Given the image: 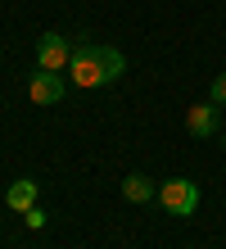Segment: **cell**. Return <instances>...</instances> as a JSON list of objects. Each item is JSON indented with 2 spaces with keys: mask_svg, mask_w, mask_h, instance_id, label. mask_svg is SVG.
Here are the masks:
<instances>
[{
  "mask_svg": "<svg viewBox=\"0 0 226 249\" xmlns=\"http://www.w3.org/2000/svg\"><path fill=\"white\" fill-rule=\"evenodd\" d=\"M158 204H163L172 217H190L194 209H199V186L186 181V177H172V181L158 186Z\"/></svg>",
  "mask_w": 226,
  "mask_h": 249,
  "instance_id": "obj_2",
  "label": "cell"
},
{
  "mask_svg": "<svg viewBox=\"0 0 226 249\" xmlns=\"http://www.w3.org/2000/svg\"><path fill=\"white\" fill-rule=\"evenodd\" d=\"M186 131H190V136H213V131H217V105H213V100H208V105H190L186 109Z\"/></svg>",
  "mask_w": 226,
  "mask_h": 249,
  "instance_id": "obj_5",
  "label": "cell"
},
{
  "mask_svg": "<svg viewBox=\"0 0 226 249\" xmlns=\"http://www.w3.org/2000/svg\"><path fill=\"white\" fill-rule=\"evenodd\" d=\"M5 204H9V209L14 213H27V209H32V204H36V181H14L9 190H5Z\"/></svg>",
  "mask_w": 226,
  "mask_h": 249,
  "instance_id": "obj_7",
  "label": "cell"
},
{
  "mask_svg": "<svg viewBox=\"0 0 226 249\" xmlns=\"http://www.w3.org/2000/svg\"><path fill=\"white\" fill-rule=\"evenodd\" d=\"M72 86H82V91H95V86H109L127 72V59L118 54L113 46H90V41H82V46H72Z\"/></svg>",
  "mask_w": 226,
  "mask_h": 249,
  "instance_id": "obj_1",
  "label": "cell"
},
{
  "mask_svg": "<svg viewBox=\"0 0 226 249\" xmlns=\"http://www.w3.org/2000/svg\"><path fill=\"white\" fill-rule=\"evenodd\" d=\"M208 100H213V105H226V72H222V77H213V91H208Z\"/></svg>",
  "mask_w": 226,
  "mask_h": 249,
  "instance_id": "obj_8",
  "label": "cell"
},
{
  "mask_svg": "<svg viewBox=\"0 0 226 249\" xmlns=\"http://www.w3.org/2000/svg\"><path fill=\"white\" fill-rule=\"evenodd\" d=\"M68 64H72V46H68V36L45 32V36H41V46H36V68H45V72H68Z\"/></svg>",
  "mask_w": 226,
  "mask_h": 249,
  "instance_id": "obj_3",
  "label": "cell"
},
{
  "mask_svg": "<svg viewBox=\"0 0 226 249\" xmlns=\"http://www.w3.org/2000/svg\"><path fill=\"white\" fill-rule=\"evenodd\" d=\"M122 199L127 204H149V199H158V186L145 177V172H131V177L122 181Z\"/></svg>",
  "mask_w": 226,
  "mask_h": 249,
  "instance_id": "obj_6",
  "label": "cell"
},
{
  "mask_svg": "<svg viewBox=\"0 0 226 249\" xmlns=\"http://www.w3.org/2000/svg\"><path fill=\"white\" fill-rule=\"evenodd\" d=\"M23 217H27V227H45V213H41V209H36V204H32V209H27V213H23Z\"/></svg>",
  "mask_w": 226,
  "mask_h": 249,
  "instance_id": "obj_9",
  "label": "cell"
},
{
  "mask_svg": "<svg viewBox=\"0 0 226 249\" xmlns=\"http://www.w3.org/2000/svg\"><path fill=\"white\" fill-rule=\"evenodd\" d=\"M64 91H68V82H64V72H36L32 77V86H27V95H32V105H59L64 100Z\"/></svg>",
  "mask_w": 226,
  "mask_h": 249,
  "instance_id": "obj_4",
  "label": "cell"
}]
</instances>
